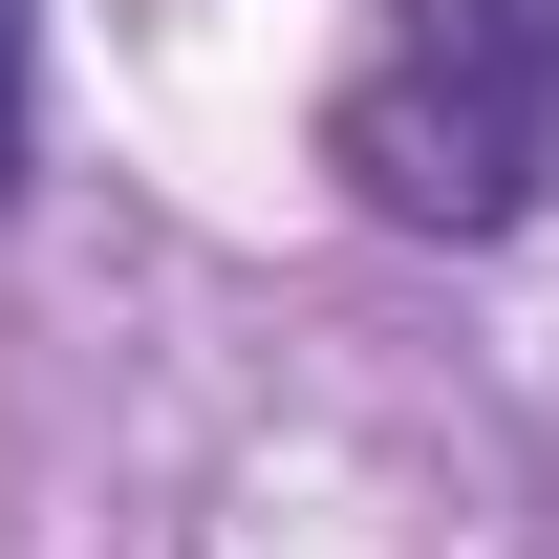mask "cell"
<instances>
[{
    "label": "cell",
    "instance_id": "cell-2",
    "mask_svg": "<svg viewBox=\"0 0 559 559\" xmlns=\"http://www.w3.org/2000/svg\"><path fill=\"white\" fill-rule=\"evenodd\" d=\"M22 151H44V0H0V215H22Z\"/></svg>",
    "mask_w": 559,
    "mask_h": 559
},
{
    "label": "cell",
    "instance_id": "cell-1",
    "mask_svg": "<svg viewBox=\"0 0 559 559\" xmlns=\"http://www.w3.org/2000/svg\"><path fill=\"white\" fill-rule=\"evenodd\" d=\"M323 173L388 237H516L559 194V0H366L345 86H323Z\"/></svg>",
    "mask_w": 559,
    "mask_h": 559
}]
</instances>
